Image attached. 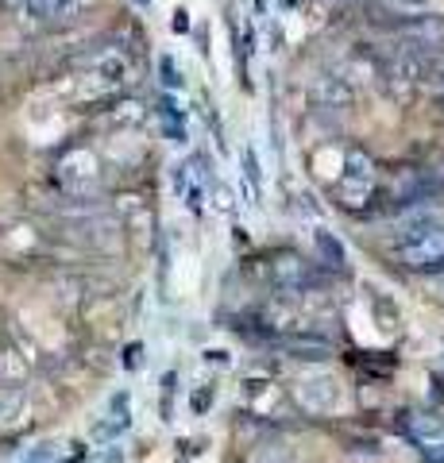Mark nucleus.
<instances>
[{
    "mask_svg": "<svg viewBox=\"0 0 444 463\" xmlns=\"http://www.w3.org/2000/svg\"><path fill=\"white\" fill-rule=\"evenodd\" d=\"M391 255L398 267L418 270V274H437L444 270V224L437 213H413L398 228V240L391 243Z\"/></svg>",
    "mask_w": 444,
    "mask_h": 463,
    "instance_id": "obj_1",
    "label": "nucleus"
},
{
    "mask_svg": "<svg viewBox=\"0 0 444 463\" xmlns=\"http://www.w3.org/2000/svg\"><path fill=\"white\" fill-rule=\"evenodd\" d=\"M336 197L348 209H364L371 197H375V163L364 151H352L348 163H344V174L336 182Z\"/></svg>",
    "mask_w": 444,
    "mask_h": 463,
    "instance_id": "obj_2",
    "label": "nucleus"
},
{
    "mask_svg": "<svg viewBox=\"0 0 444 463\" xmlns=\"http://www.w3.org/2000/svg\"><path fill=\"white\" fill-rule=\"evenodd\" d=\"M298 398H302V405L309 413H328L336 405L340 390H336L333 374H309V379L298 383Z\"/></svg>",
    "mask_w": 444,
    "mask_h": 463,
    "instance_id": "obj_3",
    "label": "nucleus"
},
{
    "mask_svg": "<svg viewBox=\"0 0 444 463\" xmlns=\"http://www.w3.org/2000/svg\"><path fill=\"white\" fill-rule=\"evenodd\" d=\"M70 5H74V0H24V12L32 20H51V16H62Z\"/></svg>",
    "mask_w": 444,
    "mask_h": 463,
    "instance_id": "obj_4",
    "label": "nucleus"
},
{
    "mask_svg": "<svg viewBox=\"0 0 444 463\" xmlns=\"http://www.w3.org/2000/svg\"><path fill=\"white\" fill-rule=\"evenodd\" d=\"M275 279H279V286L298 289V286H306V267L298 263V259H282V263L275 267Z\"/></svg>",
    "mask_w": 444,
    "mask_h": 463,
    "instance_id": "obj_5",
    "label": "nucleus"
},
{
    "mask_svg": "<svg viewBox=\"0 0 444 463\" xmlns=\"http://www.w3.org/2000/svg\"><path fill=\"white\" fill-rule=\"evenodd\" d=\"M159 74H163V90H182V70L175 66V58H159Z\"/></svg>",
    "mask_w": 444,
    "mask_h": 463,
    "instance_id": "obj_6",
    "label": "nucleus"
},
{
    "mask_svg": "<svg viewBox=\"0 0 444 463\" xmlns=\"http://www.w3.org/2000/svg\"><path fill=\"white\" fill-rule=\"evenodd\" d=\"M243 170H248V182L260 190V185H263V170H260V158H255V147H243Z\"/></svg>",
    "mask_w": 444,
    "mask_h": 463,
    "instance_id": "obj_7",
    "label": "nucleus"
},
{
    "mask_svg": "<svg viewBox=\"0 0 444 463\" xmlns=\"http://www.w3.org/2000/svg\"><path fill=\"white\" fill-rule=\"evenodd\" d=\"M317 243H321V251H325V255H333L336 263H344V248H340L336 240H328V232H317Z\"/></svg>",
    "mask_w": 444,
    "mask_h": 463,
    "instance_id": "obj_8",
    "label": "nucleus"
},
{
    "mask_svg": "<svg viewBox=\"0 0 444 463\" xmlns=\"http://www.w3.org/2000/svg\"><path fill=\"white\" fill-rule=\"evenodd\" d=\"M170 27H175V32H190V12L178 8V12H175V20H170Z\"/></svg>",
    "mask_w": 444,
    "mask_h": 463,
    "instance_id": "obj_9",
    "label": "nucleus"
},
{
    "mask_svg": "<svg viewBox=\"0 0 444 463\" xmlns=\"http://www.w3.org/2000/svg\"><path fill=\"white\" fill-rule=\"evenodd\" d=\"M132 5H136V8H151V5H155V0H132Z\"/></svg>",
    "mask_w": 444,
    "mask_h": 463,
    "instance_id": "obj_10",
    "label": "nucleus"
}]
</instances>
